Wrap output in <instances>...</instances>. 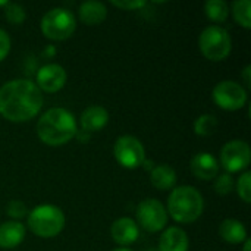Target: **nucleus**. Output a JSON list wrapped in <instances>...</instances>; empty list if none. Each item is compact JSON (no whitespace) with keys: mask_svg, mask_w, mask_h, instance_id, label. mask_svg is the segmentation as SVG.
Listing matches in <instances>:
<instances>
[{"mask_svg":"<svg viewBox=\"0 0 251 251\" xmlns=\"http://www.w3.org/2000/svg\"><path fill=\"white\" fill-rule=\"evenodd\" d=\"M43 107V94L29 79H12L0 87V115L12 122H25Z\"/></svg>","mask_w":251,"mask_h":251,"instance_id":"1","label":"nucleus"},{"mask_svg":"<svg viewBox=\"0 0 251 251\" xmlns=\"http://www.w3.org/2000/svg\"><path fill=\"white\" fill-rule=\"evenodd\" d=\"M37 135L47 146H62L76 135L74 115L62 107L49 109L37 122Z\"/></svg>","mask_w":251,"mask_h":251,"instance_id":"2","label":"nucleus"},{"mask_svg":"<svg viewBox=\"0 0 251 251\" xmlns=\"http://www.w3.org/2000/svg\"><path fill=\"white\" fill-rule=\"evenodd\" d=\"M204 201L201 194L191 185H181L172 190L168 199V210L174 221L191 224L203 213Z\"/></svg>","mask_w":251,"mask_h":251,"instance_id":"3","label":"nucleus"},{"mask_svg":"<svg viewBox=\"0 0 251 251\" xmlns=\"http://www.w3.org/2000/svg\"><path fill=\"white\" fill-rule=\"evenodd\" d=\"M28 228L41 238L56 237L65 228V215L53 204L37 206L28 215Z\"/></svg>","mask_w":251,"mask_h":251,"instance_id":"4","label":"nucleus"},{"mask_svg":"<svg viewBox=\"0 0 251 251\" xmlns=\"http://www.w3.org/2000/svg\"><path fill=\"white\" fill-rule=\"evenodd\" d=\"M199 47L201 54L213 62L224 60L229 56L232 49V41L229 32L218 25H210L204 28L199 38Z\"/></svg>","mask_w":251,"mask_h":251,"instance_id":"5","label":"nucleus"},{"mask_svg":"<svg viewBox=\"0 0 251 251\" xmlns=\"http://www.w3.org/2000/svg\"><path fill=\"white\" fill-rule=\"evenodd\" d=\"M75 28V16L65 7L50 9L41 19V31L47 38L51 40H66L74 34Z\"/></svg>","mask_w":251,"mask_h":251,"instance_id":"6","label":"nucleus"},{"mask_svg":"<svg viewBox=\"0 0 251 251\" xmlns=\"http://www.w3.org/2000/svg\"><path fill=\"white\" fill-rule=\"evenodd\" d=\"M113 153L118 163L126 169H135L146 160V151L141 141L132 135H121L115 143Z\"/></svg>","mask_w":251,"mask_h":251,"instance_id":"7","label":"nucleus"},{"mask_svg":"<svg viewBox=\"0 0 251 251\" xmlns=\"http://www.w3.org/2000/svg\"><path fill=\"white\" fill-rule=\"evenodd\" d=\"M212 97L224 110H238L247 103V91L235 81H221L216 84Z\"/></svg>","mask_w":251,"mask_h":251,"instance_id":"8","label":"nucleus"},{"mask_svg":"<svg viewBox=\"0 0 251 251\" xmlns=\"http://www.w3.org/2000/svg\"><path fill=\"white\" fill-rule=\"evenodd\" d=\"M137 219L146 231L157 232L166 226L168 213L159 200L146 199L137 207Z\"/></svg>","mask_w":251,"mask_h":251,"instance_id":"9","label":"nucleus"},{"mask_svg":"<svg viewBox=\"0 0 251 251\" xmlns=\"http://www.w3.org/2000/svg\"><path fill=\"white\" fill-rule=\"evenodd\" d=\"M250 146L243 140H232L221 150V163L228 172H240L250 165Z\"/></svg>","mask_w":251,"mask_h":251,"instance_id":"10","label":"nucleus"},{"mask_svg":"<svg viewBox=\"0 0 251 251\" xmlns=\"http://www.w3.org/2000/svg\"><path fill=\"white\" fill-rule=\"evenodd\" d=\"M66 84V72L57 63H49L37 72V87L47 93H56Z\"/></svg>","mask_w":251,"mask_h":251,"instance_id":"11","label":"nucleus"},{"mask_svg":"<svg viewBox=\"0 0 251 251\" xmlns=\"http://www.w3.org/2000/svg\"><path fill=\"white\" fill-rule=\"evenodd\" d=\"M190 166H191V172L196 178L199 179H213L218 172H219V163L216 160L215 156H212L210 153H197L191 162H190Z\"/></svg>","mask_w":251,"mask_h":251,"instance_id":"12","label":"nucleus"},{"mask_svg":"<svg viewBox=\"0 0 251 251\" xmlns=\"http://www.w3.org/2000/svg\"><path fill=\"white\" fill-rule=\"evenodd\" d=\"M110 235L119 246H129L138 240L140 231H138L137 224L132 219L119 218L118 221H115L112 224Z\"/></svg>","mask_w":251,"mask_h":251,"instance_id":"13","label":"nucleus"},{"mask_svg":"<svg viewBox=\"0 0 251 251\" xmlns=\"http://www.w3.org/2000/svg\"><path fill=\"white\" fill-rule=\"evenodd\" d=\"M81 126L82 131L85 132H94L100 131L107 125L109 121V113L104 107L101 106H90L81 113Z\"/></svg>","mask_w":251,"mask_h":251,"instance_id":"14","label":"nucleus"},{"mask_svg":"<svg viewBox=\"0 0 251 251\" xmlns=\"http://www.w3.org/2000/svg\"><path fill=\"white\" fill-rule=\"evenodd\" d=\"M159 251H188L187 232L178 226L166 229L160 237Z\"/></svg>","mask_w":251,"mask_h":251,"instance_id":"15","label":"nucleus"},{"mask_svg":"<svg viewBox=\"0 0 251 251\" xmlns=\"http://www.w3.org/2000/svg\"><path fill=\"white\" fill-rule=\"evenodd\" d=\"M25 237V226L21 222L9 221L0 225V247L15 249Z\"/></svg>","mask_w":251,"mask_h":251,"instance_id":"16","label":"nucleus"},{"mask_svg":"<svg viewBox=\"0 0 251 251\" xmlns=\"http://www.w3.org/2000/svg\"><path fill=\"white\" fill-rule=\"evenodd\" d=\"M79 19L87 25H99L107 16V9L104 3L96 0H87L79 6Z\"/></svg>","mask_w":251,"mask_h":251,"instance_id":"17","label":"nucleus"},{"mask_svg":"<svg viewBox=\"0 0 251 251\" xmlns=\"http://www.w3.org/2000/svg\"><path fill=\"white\" fill-rule=\"evenodd\" d=\"M219 235L229 244H240L247 240V229L237 219H225L219 226Z\"/></svg>","mask_w":251,"mask_h":251,"instance_id":"18","label":"nucleus"},{"mask_svg":"<svg viewBox=\"0 0 251 251\" xmlns=\"http://www.w3.org/2000/svg\"><path fill=\"white\" fill-rule=\"evenodd\" d=\"M151 184L159 190H171L176 184V174L169 165H157L150 174Z\"/></svg>","mask_w":251,"mask_h":251,"instance_id":"19","label":"nucleus"},{"mask_svg":"<svg viewBox=\"0 0 251 251\" xmlns=\"http://www.w3.org/2000/svg\"><path fill=\"white\" fill-rule=\"evenodd\" d=\"M204 12L209 19L215 22H224L229 15V7L228 3L224 0H209L204 3Z\"/></svg>","mask_w":251,"mask_h":251,"instance_id":"20","label":"nucleus"},{"mask_svg":"<svg viewBox=\"0 0 251 251\" xmlns=\"http://www.w3.org/2000/svg\"><path fill=\"white\" fill-rule=\"evenodd\" d=\"M251 3L250 0H235L232 4V13L235 21L244 26V28H251Z\"/></svg>","mask_w":251,"mask_h":251,"instance_id":"21","label":"nucleus"},{"mask_svg":"<svg viewBox=\"0 0 251 251\" xmlns=\"http://www.w3.org/2000/svg\"><path fill=\"white\" fill-rule=\"evenodd\" d=\"M218 128V119L213 115H201L194 122V131L200 137L212 135Z\"/></svg>","mask_w":251,"mask_h":251,"instance_id":"22","label":"nucleus"},{"mask_svg":"<svg viewBox=\"0 0 251 251\" xmlns=\"http://www.w3.org/2000/svg\"><path fill=\"white\" fill-rule=\"evenodd\" d=\"M4 16H6V19L10 24L19 25V24H22L25 21L26 13H25V9L21 4H18V3H7L6 9H4Z\"/></svg>","mask_w":251,"mask_h":251,"instance_id":"23","label":"nucleus"},{"mask_svg":"<svg viewBox=\"0 0 251 251\" xmlns=\"http://www.w3.org/2000/svg\"><path fill=\"white\" fill-rule=\"evenodd\" d=\"M237 191L238 196L246 201L250 203L251 201V174L246 172L240 176L238 182H237Z\"/></svg>","mask_w":251,"mask_h":251,"instance_id":"24","label":"nucleus"},{"mask_svg":"<svg viewBox=\"0 0 251 251\" xmlns=\"http://www.w3.org/2000/svg\"><path fill=\"white\" fill-rule=\"evenodd\" d=\"M234 190V179L229 174H222L215 181V191L221 196H226Z\"/></svg>","mask_w":251,"mask_h":251,"instance_id":"25","label":"nucleus"},{"mask_svg":"<svg viewBox=\"0 0 251 251\" xmlns=\"http://www.w3.org/2000/svg\"><path fill=\"white\" fill-rule=\"evenodd\" d=\"M26 207L22 201L19 200H12L9 204H7V215L13 219H21L26 215Z\"/></svg>","mask_w":251,"mask_h":251,"instance_id":"26","label":"nucleus"},{"mask_svg":"<svg viewBox=\"0 0 251 251\" xmlns=\"http://www.w3.org/2000/svg\"><path fill=\"white\" fill-rule=\"evenodd\" d=\"M112 4L119 7V9H124V10H135V9H140L143 6H146L147 1H138V0H122V1H118V0H113Z\"/></svg>","mask_w":251,"mask_h":251,"instance_id":"27","label":"nucleus"},{"mask_svg":"<svg viewBox=\"0 0 251 251\" xmlns=\"http://www.w3.org/2000/svg\"><path fill=\"white\" fill-rule=\"evenodd\" d=\"M9 50H10V38H9V34L0 28V62L9 54Z\"/></svg>","mask_w":251,"mask_h":251,"instance_id":"28","label":"nucleus"},{"mask_svg":"<svg viewBox=\"0 0 251 251\" xmlns=\"http://www.w3.org/2000/svg\"><path fill=\"white\" fill-rule=\"evenodd\" d=\"M250 72H251V66H250V65H247V66L244 68V71H243V76H244V82H246V85H247V87H251Z\"/></svg>","mask_w":251,"mask_h":251,"instance_id":"29","label":"nucleus"},{"mask_svg":"<svg viewBox=\"0 0 251 251\" xmlns=\"http://www.w3.org/2000/svg\"><path fill=\"white\" fill-rule=\"evenodd\" d=\"M251 249V240L250 238H247L246 240V244H244V251H250Z\"/></svg>","mask_w":251,"mask_h":251,"instance_id":"30","label":"nucleus"},{"mask_svg":"<svg viewBox=\"0 0 251 251\" xmlns=\"http://www.w3.org/2000/svg\"><path fill=\"white\" fill-rule=\"evenodd\" d=\"M113 251H132V250H129V249H124V247H122V249H116V250H113Z\"/></svg>","mask_w":251,"mask_h":251,"instance_id":"31","label":"nucleus"},{"mask_svg":"<svg viewBox=\"0 0 251 251\" xmlns=\"http://www.w3.org/2000/svg\"><path fill=\"white\" fill-rule=\"evenodd\" d=\"M7 4V1H0V6H6Z\"/></svg>","mask_w":251,"mask_h":251,"instance_id":"32","label":"nucleus"},{"mask_svg":"<svg viewBox=\"0 0 251 251\" xmlns=\"http://www.w3.org/2000/svg\"><path fill=\"white\" fill-rule=\"evenodd\" d=\"M147 251H159V250H156V249H149Z\"/></svg>","mask_w":251,"mask_h":251,"instance_id":"33","label":"nucleus"}]
</instances>
